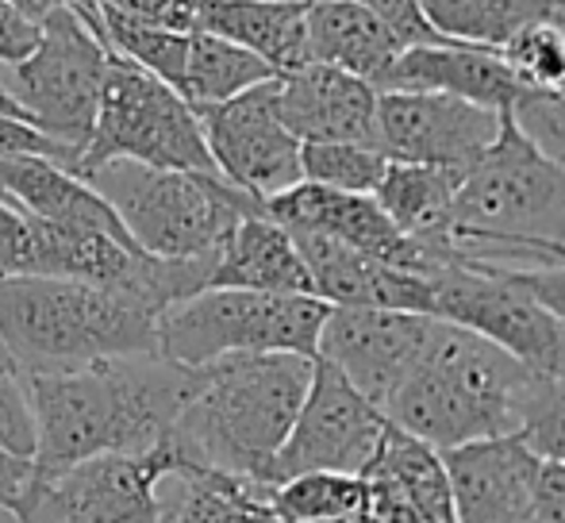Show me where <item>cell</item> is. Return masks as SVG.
I'll return each mask as SVG.
<instances>
[{"instance_id": "cell-40", "label": "cell", "mask_w": 565, "mask_h": 523, "mask_svg": "<svg viewBox=\"0 0 565 523\" xmlns=\"http://www.w3.org/2000/svg\"><path fill=\"white\" fill-rule=\"evenodd\" d=\"M535 523H565V462L539 466Z\"/></svg>"}, {"instance_id": "cell-27", "label": "cell", "mask_w": 565, "mask_h": 523, "mask_svg": "<svg viewBox=\"0 0 565 523\" xmlns=\"http://www.w3.org/2000/svg\"><path fill=\"white\" fill-rule=\"evenodd\" d=\"M362 478L393 481V485L412 501V509L424 516V523H458L443 450L427 447L424 439L408 435L404 427L385 424L381 447H377V455H373L370 470H365Z\"/></svg>"}, {"instance_id": "cell-16", "label": "cell", "mask_w": 565, "mask_h": 523, "mask_svg": "<svg viewBox=\"0 0 565 523\" xmlns=\"http://www.w3.org/2000/svg\"><path fill=\"white\" fill-rule=\"evenodd\" d=\"M262 209L289 232L328 235V239H339L347 247H358L365 255L419 277H431L435 266L458 255L454 247H427V243L404 235L385 216L373 193H342V189L316 185V181H297V185L266 196Z\"/></svg>"}, {"instance_id": "cell-3", "label": "cell", "mask_w": 565, "mask_h": 523, "mask_svg": "<svg viewBox=\"0 0 565 523\" xmlns=\"http://www.w3.org/2000/svg\"><path fill=\"white\" fill-rule=\"evenodd\" d=\"M308 354H231L204 366V385L178 416L166 442L178 466L238 473L262 481L281 450L312 385ZM266 485V481H262Z\"/></svg>"}, {"instance_id": "cell-35", "label": "cell", "mask_w": 565, "mask_h": 523, "mask_svg": "<svg viewBox=\"0 0 565 523\" xmlns=\"http://www.w3.org/2000/svg\"><path fill=\"white\" fill-rule=\"evenodd\" d=\"M0 447L12 455L35 458V416L15 370H0Z\"/></svg>"}, {"instance_id": "cell-34", "label": "cell", "mask_w": 565, "mask_h": 523, "mask_svg": "<svg viewBox=\"0 0 565 523\" xmlns=\"http://www.w3.org/2000/svg\"><path fill=\"white\" fill-rule=\"evenodd\" d=\"M508 116H512L515 128L527 135V139L565 173V97L562 93L523 89L520 97L512 100Z\"/></svg>"}, {"instance_id": "cell-38", "label": "cell", "mask_w": 565, "mask_h": 523, "mask_svg": "<svg viewBox=\"0 0 565 523\" xmlns=\"http://www.w3.org/2000/svg\"><path fill=\"white\" fill-rule=\"evenodd\" d=\"M97 8H113L119 15L131 20L154 23V28H173V31H193L201 0H93Z\"/></svg>"}, {"instance_id": "cell-9", "label": "cell", "mask_w": 565, "mask_h": 523, "mask_svg": "<svg viewBox=\"0 0 565 523\" xmlns=\"http://www.w3.org/2000/svg\"><path fill=\"white\" fill-rule=\"evenodd\" d=\"M127 158V162L154 166V170H201L220 173L201 131V116L193 113L178 89L154 77L150 70L127 62L124 54H108L105 89H100L97 124L77 154L74 173L85 178L97 166Z\"/></svg>"}, {"instance_id": "cell-17", "label": "cell", "mask_w": 565, "mask_h": 523, "mask_svg": "<svg viewBox=\"0 0 565 523\" xmlns=\"http://www.w3.org/2000/svg\"><path fill=\"white\" fill-rule=\"evenodd\" d=\"M443 462L458 523H535V481L543 458L520 435L443 450Z\"/></svg>"}, {"instance_id": "cell-36", "label": "cell", "mask_w": 565, "mask_h": 523, "mask_svg": "<svg viewBox=\"0 0 565 523\" xmlns=\"http://www.w3.org/2000/svg\"><path fill=\"white\" fill-rule=\"evenodd\" d=\"M35 262V224L15 201L0 193V277L31 274Z\"/></svg>"}, {"instance_id": "cell-31", "label": "cell", "mask_w": 565, "mask_h": 523, "mask_svg": "<svg viewBox=\"0 0 565 523\" xmlns=\"http://www.w3.org/2000/svg\"><path fill=\"white\" fill-rule=\"evenodd\" d=\"M388 158L370 142H300V173L342 193H373Z\"/></svg>"}, {"instance_id": "cell-26", "label": "cell", "mask_w": 565, "mask_h": 523, "mask_svg": "<svg viewBox=\"0 0 565 523\" xmlns=\"http://www.w3.org/2000/svg\"><path fill=\"white\" fill-rule=\"evenodd\" d=\"M458 170L427 162H388L385 178L377 181L373 196L385 216L404 235L427 243V247H454L450 243V212L458 193Z\"/></svg>"}, {"instance_id": "cell-30", "label": "cell", "mask_w": 565, "mask_h": 523, "mask_svg": "<svg viewBox=\"0 0 565 523\" xmlns=\"http://www.w3.org/2000/svg\"><path fill=\"white\" fill-rule=\"evenodd\" d=\"M269 504H274V512L285 523H316L350 516V512H365L370 489H365V478H358V473L312 470L277 481L269 489Z\"/></svg>"}, {"instance_id": "cell-32", "label": "cell", "mask_w": 565, "mask_h": 523, "mask_svg": "<svg viewBox=\"0 0 565 523\" xmlns=\"http://www.w3.org/2000/svg\"><path fill=\"white\" fill-rule=\"evenodd\" d=\"M500 58L520 77L523 89H543V93L565 89V35L546 15H539L527 28L515 31L500 46Z\"/></svg>"}, {"instance_id": "cell-19", "label": "cell", "mask_w": 565, "mask_h": 523, "mask_svg": "<svg viewBox=\"0 0 565 523\" xmlns=\"http://www.w3.org/2000/svg\"><path fill=\"white\" fill-rule=\"evenodd\" d=\"M297 250L312 274V292L328 305L342 308H408L431 312V285L427 277L396 269L388 262L347 247L316 232H292Z\"/></svg>"}, {"instance_id": "cell-45", "label": "cell", "mask_w": 565, "mask_h": 523, "mask_svg": "<svg viewBox=\"0 0 565 523\" xmlns=\"http://www.w3.org/2000/svg\"><path fill=\"white\" fill-rule=\"evenodd\" d=\"M316 523H377L370 516V509L365 512H350V516H335V520H316Z\"/></svg>"}, {"instance_id": "cell-37", "label": "cell", "mask_w": 565, "mask_h": 523, "mask_svg": "<svg viewBox=\"0 0 565 523\" xmlns=\"http://www.w3.org/2000/svg\"><path fill=\"white\" fill-rule=\"evenodd\" d=\"M15 154L54 158V162H62L66 170H74L77 166V154L70 147H62L58 139H51L46 131H39L31 120L0 113V158H15Z\"/></svg>"}, {"instance_id": "cell-2", "label": "cell", "mask_w": 565, "mask_h": 523, "mask_svg": "<svg viewBox=\"0 0 565 523\" xmlns=\"http://www.w3.org/2000/svg\"><path fill=\"white\" fill-rule=\"evenodd\" d=\"M450 243L461 258L512 269L565 262V173L508 113L497 139L461 173Z\"/></svg>"}, {"instance_id": "cell-43", "label": "cell", "mask_w": 565, "mask_h": 523, "mask_svg": "<svg viewBox=\"0 0 565 523\" xmlns=\"http://www.w3.org/2000/svg\"><path fill=\"white\" fill-rule=\"evenodd\" d=\"M8 4L15 8V12H23L28 20L43 23L51 12H58V8H74V4H85V0H8Z\"/></svg>"}, {"instance_id": "cell-14", "label": "cell", "mask_w": 565, "mask_h": 523, "mask_svg": "<svg viewBox=\"0 0 565 523\" xmlns=\"http://www.w3.org/2000/svg\"><path fill=\"white\" fill-rule=\"evenodd\" d=\"M504 113L447 93L381 89L373 147L388 162H427L466 173L500 135Z\"/></svg>"}, {"instance_id": "cell-1", "label": "cell", "mask_w": 565, "mask_h": 523, "mask_svg": "<svg viewBox=\"0 0 565 523\" xmlns=\"http://www.w3.org/2000/svg\"><path fill=\"white\" fill-rule=\"evenodd\" d=\"M20 377L35 416L31 466L35 473H54L93 455H142L166 442L204 385V366H181L147 351Z\"/></svg>"}, {"instance_id": "cell-13", "label": "cell", "mask_w": 565, "mask_h": 523, "mask_svg": "<svg viewBox=\"0 0 565 523\" xmlns=\"http://www.w3.org/2000/svg\"><path fill=\"white\" fill-rule=\"evenodd\" d=\"M196 116H201L204 142H209L220 178L250 193L254 201H266L305 181L300 139L277 116V77Z\"/></svg>"}, {"instance_id": "cell-5", "label": "cell", "mask_w": 565, "mask_h": 523, "mask_svg": "<svg viewBox=\"0 0 565 523\" xmlns=\"http://www.w3.org/2000/svg\"><path fill=\"white\" fill-rule=\"evenodd\" d=\"M0 343L15 374L77 370L119 354L158 351V316L74 277H0Z\"/></svg>"}, {"instance_id": "cell-8", "label": "cell", "mask_w": 565, "mask_h": 523, "mask_svg": "<svg viewBox=\"0 0 565 523\" xmlns=\"http://www.w3.org/2000/svg\"><path fill=\"white\" fill-rule=\"evenodd\" d=\"M108 54L93 0L58 8L39 23V43L20 62H0V82L39 131L82 154L97 124Z\"/></svg>"}, {"instance_id": "cell-46", "label": "cell", "mask_w": 565, "mask_h": 523, "mask_svg": "<svg viewBox=\"0 0 565 523\" xmlns=\"http://www.w3.org/2000/svg\"><path fill=\"white\" fill-rule=\"evenodd\" d=\"M0 370H15L12 359H8V351H4V343H0Z\"/></svg>"}, {"instance_id": "cell-25", "label": "cell", "mask_w": 565, "mask_h": 523, "mask_svg": "<svg viewBox=\"0 0 565 523\" xmlns=\"http://www.w3.org/2000/svg\"><path fill=\"white\" fill-rule=\"evenodd\" d=\"M269 489L238 473L178 466L158 481L154 523H285L269 504Z\"/></svg>"}, {"instance_id": "cell-6", "label": "cell", "mask_w": 565, "mask_h": 523, "mask_svg": "<svg viewBox=\"0 0 565 523\" xmlns=\"http://www.w3.org/2000/svg\"><path fill=\"white\" fill-rule=\"evenodd\" d=\"M85 181L113 204L135 247L158 258H220L231 227L262 209L220 173L154 170L127 158L97 166Z\"/></svg>"}, {"instance_id": "cell-10", "label": "cell", "mask_w": 565, "mask_h": 523, "mask_svg": "<svg viewBox=\"0 0 565 523\" xmlns=\"http://www.w3.org/2000/svg\"><path fill=\"white\" fill-rule=\"evenodd\" d=\"M431 316L477 331L531 374H565V328L515 269L454 255L431 269Z\"/></svg>"}, {"instance_id": "cell-22", "label": "cell", "mask_w": 565, "mask_h": 523, "mask_svg": "<svg viewBox=\"0 0 565 523\" xmlns=\"http://www.w3.org/2000/svg\"><path fill=\"white\" fill-rule=\"evenodd\" d=\"M209 289H254V292H312V274L285 224L266 209L246 212L231 227L227 243L212 266ZM316 297V292H312Z\"/></svg>"}, {"instance_id": "cell-7", "label": "cell", "mask_w": 565, "mask_h": 523, "mask_svg": "<svg viewBox=\"0 0 565 523\" xmlns=\"http://www.w3.org/2000/svg\"><path fill=\"white\" fill-rule=\"evenodd\" d=\"M328 308L312 292L201 289L158 316V354L181 366L274 351L316 359Z\"/></svg>"}, {"instance_id": "cell-39", "label": "cell", "mask_w": 565, "mask_h": 523, "mask_svg": "<svg viewBox=\"0 0 565 523\" xmlns=\"http://www.w3.org/2000/svg\"><path fill=\"white\" fill-rule=\"evenodd\" d=\"M39 43V23L0 0V62H20Z\"/></svg>"}, {"instance_id": "cell-24", "label": "cell", "mask_w": 565, "mask_h": 523, "mask_svg": "<svg viewBox=\"0 0 565 523\" xmlns=\"http://www.w3.org/2000/svg\"><path fill=\"white\" fill-rule=\"evenodd\" d=\"M196 28L246 46L277 74L308 62V0H201Z\"/></svg>"}, {"instance_id": "cell-4", "label": "cell", "mask_w": 565, "mask_h": 523, "mask_svg": "<svg viewBox=\"0 0 565 523\" xmlns=\"http://www.w3.org/2000/svg\"><path fill=\"white\" fill-rule=\"evenodd\" d=\"M531 370L477 331L431 320V335L412 374L385 401V419L435 450L515 435L520 396Z\"/></svg>"}, {"instance_id": "cell-29", "label": "cell", "mask_w": 565, "mask_h": 523, "mask_svg": "<svg viewBox=\"0 0 565 523\" xmlns=\"http://www.w3.org/2000/svg\"><path fill=\"white\" fill-rule=\"evenodd\" d=\"M431 28L450 43H473V46H500L539 20L546 0H419Z\"/></svg>"}, {"instance_id": "cell-42", "label": "cell", "mask_w": 565, "mask_h": 523, "mask_svg": "<svg viewBox=\"0 0 565 523\" xmlns=\"http://www.w3.org/2000/svg\"><path fill=\"white\" fill-rule=\"evenodd\" d=\"M31 470H35L31 458L12 455V450L0 447V509L4 512H12L15 501L23 497V489H28V481H31Z\"/></svg>"}, {"instance_id": "cell-20", "label": "cell", "mask_w": 565, "mask_h": 523, "mask_svg": "<svg viewBox=\"0 0 565 523\" xmlns=\"http://www.w3.org/2000/svg\"><path fill=\"white\" fill-rule=\"evenodd\" d=\"M385 89L447 93V97H461V100H473V105L508 113L512 100L523 93V85L508 70V62L500 58V51L443 39V43L404 46Z\"/></svg>"}, {"instance_id": "cell-21", "label": "cell", "mask_w": 565, "mask_h": 523, "mask_svg": "<svg viewBox=\"0 0 565 523\" xmlns=\"http://www.w3.org/2000/svg\"><path fill=\"white\" fill-rule=\"evenodd\" d=\"M0 193L20 204L28 216L54 227H77V232H105L131 243L127 227L119 224L113 204L97 193L85 178L66 170L54 158L15 154L0 158Z\"/></svg>"}, {"instance_id": "cell-41", "label": "cell", "mask_w": 565, "mask_h": 523, "mask_svg": "<svg viewBox=\"0 0 565 523\" xmlns=\"http://www.w3.org/2000/svg\"><path fill=\"white\" fill-rule=\"evenodd\" d=\"M512 269V266H508ZM523 285L558 316V323L565 328V262H554V266H531V269H515Z\"/></svg>"}, {"instance_id": "cell-18", "label": "cell", "mask_w": 565, "mask_h": 523, "mask_svg": "<svg viewBox=\"0 0 565 523\" xmlns=\"http://www.w3.org/2000/svg\"><path fill=\"white\" fill-rule=\"evenodd\" d=\"M377 85L328 62L277 74V116L300 142H370L377 120Z\"/></svg>"}, {"instance_id": "cell-33", "label": "cell", "mask_w": 565, "mask_h": 523, "mask_svg": "<svg viewBox=\"0 0 565 523\" xmlns=\"http://www.w3.org/2000/svg\"><path fill=\"white\" fill-rule=\"evenodd\" d=\"M523 442L543 462H565V374H531L520 396Z\"/></svg>"}, {"instance_id": "cell-28", "label": "cell", "mask_w": 565, "mask_h": 523, "mask_svg": "<svg viewBox=\"0 0 565 523\" xmlns=\"http://www.w3.org/2000/svg\"><path fill=\"white\" fill-rule=\"evenodd\" d=\"M269 77H277V70L269 62H262L258 54L246 51V46L231 43L224 35H212L204 28L189 31L185 74H181L178 93L193 105V113L224 105V100L269 82Z\"/></svg>"}, {"instance_id": "cell-47", "label": "cell", "mask_w": 565, "mask_h": 523, "mask_svg": "<svg viewBox=\"0 0 565 523\" xmlns=\"http://www.w3.org/2000/svg\"><path fill=\"white\" fill-rule=\"evenodd\" d=\"M562 97H565V89H562Z\"/></svg>"}, {"instance_id": "cell-23", "label": "cell", "mask_w": 565, "mask_h": 523, "mask_svg": "<svg viewBox=\"0 0 565 523\" xmlns=\"http://www.w3.org/2000/svg\"><path fill=\"white\" fill-rule=\"evenodd\" d=\"M404 46L358 0H308V62L350 70L385 89Z\"/></svg>"}, {"instance_id": "cell-15", "label": "cell", "mask_w": 565, "mask_h": 523, "mask_svg": "<svg viewBox=\"0 0 565 523\" xmlns=\"http://www.w3.org/2000/svg\"><path fill=\"white\" fill-rule=\"evenodd\" d=\"M431 320V312H408V308L331 305L320 328L316 359L331 362L365 401L385 408V401L424 354Z\"/></svg>"}, {"instance_id": "cell-44", "label": "cell", "mask_w": 565, "mask_h": 523, "mask_svg": "<svg viewBox=\"0 0 565 523\" xmlns=\"http://www.w3.org/2000/svg\"><path fill=\"white\" fill-rule=\"evenodd\" d=\"M0 113H8V116H20V120H28V116H23V108L12 100V93L4 89V82H0Z\"/></svg>"}, {"instance_id": "cell-12", "label": "cell", "mask_w": 565, "mask_h": 523, "mask_svg": "<svg viewBox=\"0 0 565 523\" xmlns=\"http://www.w3.org/2000/svg\"><path fill=\"white\" fill-rule=\"evenodd\" d=\"M385 412L370 404L331 362H312V385L305 393L297 419L285 435L281 450L269 458L262 481L277 485L285 478L312 470L358 473L370 470L373 455L385 435Z\"/></svg>"}, {"instance_id": "cell-11", "label": "cell", "mask_w": 565, "mask_h": 523, "mask_svg": "<svg viewBox=\"0 0 565 523\" xmlns=\"http://www.w3.org/2000/svg\"><path fill=\"white\" fill-rule=\"evenodd\" d=\"M178 470L170 442L142 455H93L54 473H35L15 501L20 523H154L158 481Z\"/></svg>"}]
</instances>
